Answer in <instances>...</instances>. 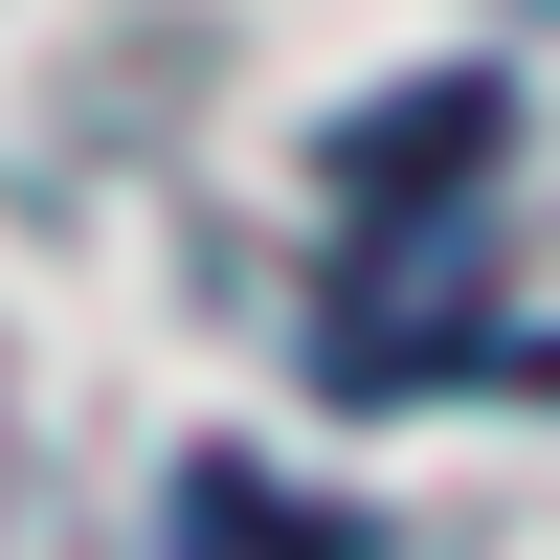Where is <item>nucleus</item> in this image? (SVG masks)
<instances>
[{"label": "nucleus", "mask_w": 560, "mask_h": 560, "mask_svg": "<svg viewBox=\"0 0 560 560\" xmlns=\"http://www.w3.org/2000/svg\"><path fill=\"white\" fill-rule=\"evenodd\" d=\"M202 560H359V538H337V516H269L247 471H202Z\"/></svg>", "instance_id": "obj_1"}]
</instances>
